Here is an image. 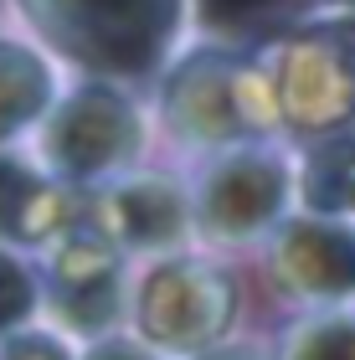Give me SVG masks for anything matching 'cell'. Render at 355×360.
Returning a JSON list of instances; mask_svg holds the SVG:
<instances>
[{
	"label": "cell",
	"mask_w": 355,
	"mask_h": 360,
	"mask_svg": "<svg viewBox=\"0 0 355 360\" xmlns=\"http://www.w3.org/2000/svg\"><path fill=\"white\" fill-rule=\"evenodd\" d=\"M31 15L62 37L67 52H83L103 68H144L165 46L175 0H26Z\"/></svg>",
	"instance_id": "obj_1"
},
{
	"label": "cell",
	"mask_w": 355,
	"mask_h": 360,
	"mask_svg": "<svg viewBox=\"0 0 355 360\" xmlns=\"http://www.w3.org/2000/svg\"><path fill=\"white\" fill-rule=\"evenodd\" d=\"M278 108L304 129H340L355 113V46L340 37L299 41L278 72Z\"/></svg>",
	"instance_id": "obj_2"
},
{
	"label": "cell",
	"mask_w": 355,
	"mask_h": 360,
	"mask_svg": "<svg viewBox=\"0 0 355 360\" xmlns=\"http://www.w3.org/2000/svg\"><path fill=\"white\" fill-rule=\"evenodd\" d=\"M288 201V170L268 155H232L221 170L206 180L201 195V221L221 237H252L268 221L283 217Z\"/></svg>",
	"instance_id": "obj_3"
},
{
	"label": "cell",
	"mask_w": 355,
	"mask_h": 360,
	"mask_svg": "<svg viewBox=\"0 0 355 360\" xmlns=\"http://www.w3.org/2000/svg\"><path fill=\"white\" fill-rule=\"evenodd\" d=\"M278 278L304 299H350L355 293V221L304 217L283 226Z\"/></svg>",
	"instance_id": "obj_4"
},
{
	"label": "cell",
	"mask_w": 355,
	"mask_h": 360,
	"mask_svg": "<svg viewBox=\"0 0 355 360\" xmlns=\"http://www.w3.org/2000/svg\"><path fill=\"white\" fill-rule=\"evenodd\" d=\"M134 139L139 129L129 103H119L114 93H83L67 103V113L52 129V160L72 175H93V170L119 165L134 150Z\"/></svg>",
	"instance_id": "obj_5"
},
{
	"label": "cell",
	"mask_w": 355,
	"mask_h": 360,
	"mask_svg": "<svg viewBox=\"0 0 355 360\" xmlns=\"http://www.w3.org/2000/svg\"><path fill=\"white\" fill-rule=\"evenodd\" d=\"M227 324V283L196 268H170L150 283L144 299V330L165 340L170 350H196L206 335Z\"/></svg>",
	"instance_id": "obj_6"
},
{
	"label": "cell",
	"mask_w": 355,
	"mask_h": 360,
	"mask_svg": "<svg viewBox=\"0 0 355 360\" xmlns=\"http://www.w3.org/2000/svg\"><path fill=\"white\" fill-rule=\"evenodd\" d=\"M57 309L77 330H103L119 314V268L103 242H77L57 263Z\"/></svg>",
	"instance_id": "obj_7"
},
{
	"label": "cell",
	"mask_w": 355,
	"mask_h": 360,
	"mask_svg": "<svg viewBox=\"0 0 355 360\" xmlns=\"http://www.w3.org/2000/svg\"><path fill=\"white\" fill-rule=\"evenodd\" d=\"M103 226L114 242H134V248H155V242H175L186 226V206L181 195L160 180L144 186H124L103 201Z\"/></svg>",
	"instance_id": "obj_8"
},
{
	"label": "cell",
	"mask_w": 355,
	"mask_h": 360,
	"mask_svg": "<svg viewBox=\"0 0 355 360\" xmlns=\"http://www.w3.org/2000/svg\"><path fill=\"white\" fill-rule=\"evenodd\" d=\"M299 195L314 217L355 221V134H330L314 144L299 170Z\"/></svg>",
	"instance_id": "obj_9"
},
{
	"label": "cell",
	"mask_w": 355,
	"mask_h": 360,
	"mask_svg": "<svg viewBox=\"0 0 355 360\" xmlns=\"http://www.w3.org/2000/svg\"><path fill=\"white\" fill-rule=\"evenodd\" d=\"M52 226V191L15 160H0V237H41Z\"/></svg>",
	"instance_id": "obj_10"
},
{
	"label": "cell",
	"mask_w": 355,
	"mask_h": 360,
	"mask_svg": "<svg viewBox=\"0 0 355 360\" xmlns=\"http://www.w3.org/2000/svg\"><path fill=\"white\" fill-rule=\"evenodd\" d=\"M283 360H355V314H319L299 324L283 345Z\"/></svg>",
	"instance_id": "obj_11"
},
{
	"label": "cell",
	"mask_w": 355,
	"mask_h": 360,
	"mask_svg": "<svg viewBox=\"0 0 355 360\" xmlns=\"http://www.w3.org/2000/svg\"><path fill=\"white\" fill-rule=\"evenodd\" d=\"M288 0H201V15L212 26H227V31H242V26H257L268 15H278Z\"/></svg>",
	"instance_id": "obj_12"
},
{
	"label": "cell",
	"mask_w": 355,
	"mask_h": 360,
	"mask_svg": "<svg viewBox=\"0 0 355 360\" xmlns=\"http://www.w3.org/2000/svg\"><path fill=\"white\" fill-rule=\"evenodd\" d=\"M31 304H37V288H31V278L11 263V257H0V330H11V324H21L31 314Z\"/></svg>",
	"instance_id": "obj_13"
},
{
	"label": "cell",
	"mask_w": 355,
	"mask_h": 360,
	"mask_svg": "<svg viewBox=\"0 0 355 360\" xmlns=\"http://www.w3.org/2000/svg\"><path fill=\"white\" fill-rule=\"evenodd\" d=\"M0 360H67V350H62L57 340H46V335H21V340H11V345L0 350Z\"/></svg>",
	"instance_id": "obj_14"
},
{
	"label": "cell",
	"mask_w": 355,
	"mask_h": 360,
	"mask_svg": "<svg viewBox=\"0 0 355 360\" xmlns=\"http://www.w3.org/2000/svg\"><path fill=\"white\" fill-rule=\"evenodd\" d=\"M88 360H150V355H144V350H134V345H119V340H114V345H98Z\"/></svg>",
	"instance_id": "obj_15"
},
{
	"label": "cell",
	"mask_w": 355,
	"mask_h": 360,
	"mask_svg": "<svg viewBox=\"0 0 355 360\" xmlns=\"http://www.w3.org/2000/svg\"><path fill=\"white\" fill-rule=\"evenodd\" d=\"M206 360H252V355H237V350H227V355H206Z\"/></svg>",
	"instance_id": "obj_16"
}]
</instances>
